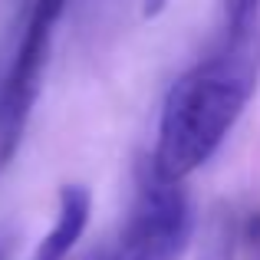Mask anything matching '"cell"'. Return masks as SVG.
Here are the masks:
<instances>
[{
  "label": "cell",
  "mask_w": 260,
  "mask_h": 260,
  "mask_svg": "<svg viewBox=\"0 0 260 260\" xmlns=\"http://www.w3.org/2000/svg\"><path fill=\"white\" fill-rule=\"evenodd\" d=\"M260 79V23L237 33H221L211 56L172 83L158 119L155 172L168 181H184L221 148Z\"/></svg>",
  "instance_id": "cell-1"
},
{
  "label": "cell",
  "mask_w": 260,
  "mask_h": 260,
  "mask_svg": "<svg viewBox=\"0 0 260 260\" xmlns=\"http://www.w3.org/2000/svg\"><path fill=\"white\" fill-rule=\"evenodd\" d=\"M70 0H30L23 17V33L13 59L0 79V168H7L23 142L30 112L40 99V79L50 59L53 33Z\"/></svg>",
  "instance_id": "cell-2"
},
{
  "label": "cell",
  "mask_w": 260,
  "mask_h": 260,
  "mask_svg": "<svg viewBox=\"0 0 260 260\" xmlns=\"http://www.w3.org/2000/svg\"><path fill=\"white\" fill-rule=\"evenodd\" d=\"M191 201L181 181H168L152 161L139 168V194L122 231L115 260H178L191 241Z\"/></svg>",
  "instance_id": "cell-3"
},
{
  "label": "cell",
  "mask_w": 260,
  "mask_h": 260,
  "mask_svg": "<svg viewBox=\"0 0 260 260\" xmlns=\"http://www.w3.org/2000/svg\"><path fill=\"white\" fill-rule=\"evenodd\" d=\"M89 214H92V194L86 184H63L59 188V214L53 231L40 241L33 260H66L73 247L79 244Z\"/></svg>",
  "instance_id": "cell-4"
},
{
  "label": "cell",
  "mask_w": 260,
  "mask_h": 260,
  "mask_svg": "<svg viewBox=\"0 0 260 260\" xmlns=\"http://www.w3.org/2000/svg\"><path fill=\"white\" fill-rule=\"evenodd\" d=\"M194 260H234V221L224 208L211 211Z\"/></svg>",
  "instance_id": "cell-5"
},
{
  "label": "cell",
  "mask_w": 260,
  "mask_h": 260,
  "mask_svg": "<svg viewBox=\"0 0 260 260\" xmlns=\"http://www.w3.org/2000/svg\"><path fill=\"white\" fill-rule=\"evenodd\" d=\"M260 23V0H224V33Z\"/></svg>",
  "instance_id": "cell-6"
},
{
  "label": "cell",
  "mask_w": 260,
  "mask_h": 260,
  "mask_svg": "<svg viewBox=\"0 0 260 260\" xmlns=\"http://www.w3.org/2000/svg\"><path fill=\"white\" fill-rule=\"evenodd\" d=\"M165 4H168V0H142V17H145V20H155L161 10H165Z\"/></svg>",
  "instance_id": "cell-7"
},
{
  "label": "cell",
  "mask_w": 260,
  "mask_h": 260,
  "mask_svg": "<svg viewBox=\"0 0 260 260\" xmlns=\"http://www.w3.org/2000/svg\"><path fill=\"white\" fill-rule=\"evenodd\" d=\"M0 260H7V247H4V244H0Z\"/></svg>",
  "instance_id": "cell-8"
}]
</instances>
